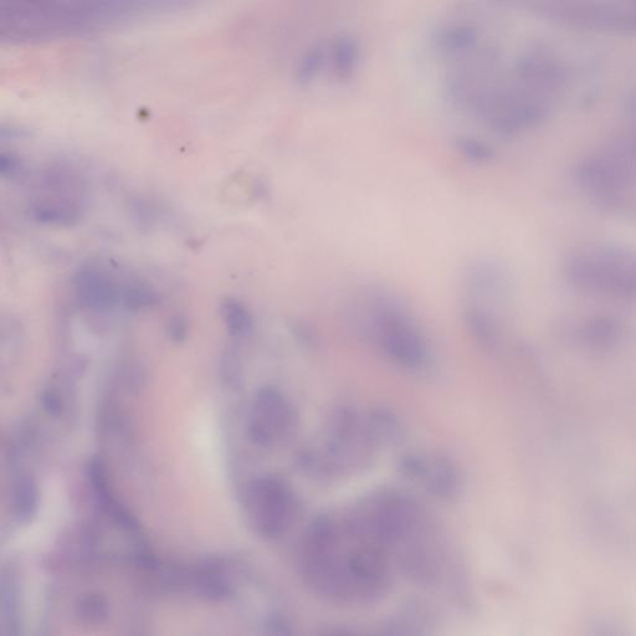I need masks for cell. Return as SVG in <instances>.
<instances>
[{"label":"cell","instance_id":"1","mask_svg":"<svg viewBox=\"0 0 636 636\" xmlns=\"http://www.w3.org/2000/svg\"><path fill=\"white\" fill-rule=\"evenodd\" d=\"M178 0H2V28L12 38L82 33Z\"/></svg>","mask_w":636,"mask_h":636},{"label":"cell","instance_id":"2","mask_svg":"<svg viewBox=\"0 0 636 636\" xmlns=\"http://www.w3.org/2000/svg\"><path fill=\"white\" fill-rule=\"evenodd\" d=\"M353 326L393 366L422 372L432 363L427 336L409 307L384 290L364 291L353 304Z\"/></svg>","mask_w":636,"mask_h":636},{"label":"cell","instance_id":"3","mask_svg":"<svg viewBox=\"0 0 636 636\" xmlns=\"http://www.w3.org/2000/svg\"><path fill=\"white\" fill-rule=\"evenodd\" d=\"M569 278L584 290L636 300V253L594 248L573 256Z\"/></svg>","mask_w":636,"mask_h":636},{"label":"cell","instance_id":"4","mask_svg":"<svg viewBox=\"0 0 636 636\" xmlns=\"http://www.w3.org/2000/svg\"><path fill=\"white\" fill-rule=\"evenodd\" d=\"M351 528L362 542L383 550L402 546L417 537L422 528V515L412 499L392 492L374 501L367 516Z\"/></svg>","mask_w":636,"mask_h":636},{"label":"cell","instance_id":"5","mask_svg":"<svg viewBox=\"0 0 636 636\" xmlns=\"http://www.w3.org/2000/svg\"><path fill=\"white\" fill-rule=\"evenodd\" d=\"M245 507L256 530L269 538L284 535L297 514L294 491L276 476L250 481L245 491Z\"/></svg>","mask_w":636,"mask_h":636},{"label":"cell","instance_id":"6","mask_svg":"<svg viewBox=\"0 0 636 636\" xmlns=\"http://www.w3.org/2000/svg\"><path fill=\"white\" fill-rule=\"evenodd\" d=\"M297 425V414L279 389L261 388L251 405L248 430L250 439L263 448H271L289 439Z\"/></svg>","mask_w":636,"mask_h":636},{"label":"cell","instance_id":"7","mask_svg":"<svg viewBox=\"0 0 636 636\" xmlns=\"http://www.w3.org/2000/svg\"><path fill=\"white\" fill-rule=\"evenodd\" d=\"M352 602L369 603L389 586V566L382 548L366 543L347 555Z\"/></svg>","mask_w":636,"mask_h":636},{"label":"cell","instance_id":"8","mask_svg":"<svg viewBox=\"0 0 636 636\" xmlns=\"http://www.w3.org/2000/svg\"><path fill=\"white\" fill-rule=\"evenodd\" d=\"M404 476L419 481L430 494L451 499L460 490V475L454 463L443 456L409 455L399 466Z\"/></svg>","mask_w":636,"mask_h":636},{"label":"cell","instance_id":"9","mask_svg":"<svg viewBox=\"0 0 636 636\" xmlns=\"http://www.w3.org/2000/svg\"><path fill=\"white\" fill-rule=\"evenodd\" d=\"M74 291L79 304L94 314H107L120 302L121 286L97 265L82 266L74 278Z\"/></svg>","mask_w":636,"mask_h":636},{"label":"cell","instance_id":"10","mask_svg":"<svg viewBox=\"0 0 636 636\" xmlns=\"http://www.w3.org/2000/svg\"><path fill=\"white\" fill-rule=\"evenodd\" d=\"M30 213L35 222L53 227H71L80 222L84 208L82 203L69 191H55L38 197L30 205Z\"/></svg>","mask_w":636,"mask_h":636},{"label":"cell","instance_id":"11","mask_svg":"<svg viewBox=\"0 0 636 636\" xmlns=\"http://www.w3.org/2000/svg\"><path fill=\"white\" fill-rule=\"evenodd\" d=\"M13 510L22 522H29L37 515L39 506V490L37 482L29 474L18 476L13 486Z\"/></svg>","mask_w":636,"mask_h":636},{"label":"cell","instance_id":"12","mask_svg":"<svg viewBox=\"0 0 636 636\" xmlns=\"http://www.w3.org/2000/svg\"><path fill=\"white\" fill-rule=\"evenodd\" d=\"M19 586L13 571L3 572L0 587V607H2V624L8 634L18 633L19 627Z\"/></svg>","mask_w":636,"mask_h":636},{"label":"cell","instance_id":"13","mask_svg":"<svg viewBox=\"0 0 636 636\" xmlns=\"http://www.w3.org/2000/svg\"><path fill=\"white\" fill-rule=\"evenodd\" d=\"M225 328L233 338H245L251 335L254 328L253 316L243 302L228 297L220 306Z\"/></svg>","mask_w":636,"mask_h":636},{"label":"cell","instance_id":"14","mask_svg":"<svg viewBox=\"0 0 636 636\" xmlns=\"http://www.w3.org/2000/svg\"><path fill=\"white\" fill-rule=\"evenodd\" d=\"M157 301V291L145 280L132 279L121 286L120 302L128 311L141 312L151 309Z\"/></svg>","mask_w":636,"mask_h":636},{"label":"cell","instance_id":"15","mask_svg":"<svg viewBox=\"0 0 636 636\" xmlns=\"http://www.w3.org/2000/svg\"><path fill=\"white\" fill-rule=\"evenodd\" d=\"M196 579L199 591L209 598H227L230 591H232L227 577L224 576V573L220 571V569L212 566V564H208V566L199 569Z\"/></svg>","mask_w":636,"mask_h":636},{"label":"cell","instance_id":"16","mask_svg":"<svg viewBox=\"0 0 636 636\" xmlns=\"http://www.w3.org/2000/svg\"><path fill=\"white\" fill-rule=\"evenodd\" d=\"M400 425L392 414L379 412L371 417L368 424L369 438L383 444H392L400 437Z\"/></svg>","mask_w":636,"mask_h":636},{"label":"cell","instance_id":"17","mask_svg":"<svg viewBox=\"0 0 636 636\" xmlns=\"http://www.w3.org/2000/svg\"><path fill=\"white\" fill-rule=\"evenodd\" d=\"M109 614V603L97 594L82 598L78 605V615L85 623L100 624L109 618Z\"/></svg>","mask_w":636,"mask_h":636},{"label":"cell","instance_id":"18","mask_svg":"<svg viewBox=\"0 0 636 636\" xmlns=\"http://www.w3.org/2000/svg\"><path fill=\"white\" fill-rule=\"evenodd\" d=\"M458 147L460 148V152L473 162L484 163L490 161L492 157V152L489 147L479 141L471 140V138H463V140L458 143Z\"/></svg>","mask_w":636,"mask_h":636},{"label":"cell","instance_id":"19","mask_svg":"<svg viewBox=\"0 0 636 636\" xmlns=\"http://www.w3.org/2000/svg\"><path fill=\"white\" fill-rule=\"evenodd\" d=\"M189 322L186 316L176 315L168 321L167 335L174 343H182L187 340Z\"/></svg>","mask_w":636,"mask_h":636},{"label":"cell","instance_id":"20","mask_svg":"<svg viewBox=\"0 0 636 636\" xmlns=\"http://www.w3.org/2000/svg\"><path fill=\"white\" fill-rule=\"evenodd\" d=\"M0 172H2L3 177L10 179L19 177L20 173L23 172L22 159L12 155V153H9V155L3 153L2 157H0Z\"/></svg>","mask_w":636,"mask_h":636},{"label":"cell","instance_id":"21","mask_svg":"<svg viewBox=\"0 0 636 636\" xmlns=\"http://www.w3.org/2000/svg\"><path fill=\"white\" fill-rule=\"evenodd\" d=\"M223 369L230 379H238L240 377V362L234 353L229 352L227 357L224 358Z\"/></svg>","mask_w":636,"mask_h":636}]
</instances>
